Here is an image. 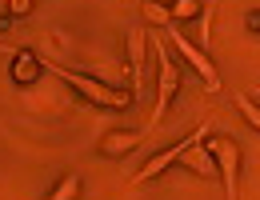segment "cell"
<instances>
[{
    "label": "cell",
    "mask_w": 260,
    "mask_h": 200,
    "mask_svg": "<svg viewBox=\"0 0 260 200\" xmlns=\"http://www.w3.org/2000/svg\"><path fill=\"white\" fill-rule=\"evenodd\" d=\"M124 68H128V92L136 96L140 92V84H144V56H148V32L140 28V24H132L128 28V36H124Z\"/></svg>",
    "instance_id": "6"
},
{
    "label": "cell",
    "mask_w": 260,
    "mask_h": 200,
    "mask_svg": "<svg viewBox=\"0 0 260 200\" xmlns=\"http://www.w3.org/2000/svg\"><path fill=\"white\" fill-rule=\"evenodd\" d=\"M204 136H208V120H204V124H200V128H196L192 136H184V140H176L172 148H164V152H156V156H152L148 164H144L140 172H136V176H132V184H144V180H152V176H160L164 168H172L176 160H180V156H184V152H188V148H196V144H204Z\"/></svg>",
    "instance_id": "5"
},
{
    "label": "cell",
    "mask_w": 260,
    "mask_h": 200,
    "mask_svg": "<svg viewBox=\"0 0 260 200\" xmlns=\"http://www.w3.org/2000/svg\"><path fill=\"white\" fill-rule=\"evenodd\" d=\"M204 148H208V156L216 164V176L224 180V200H240V164H244L240 144L232 136H212Z\"/></svg>",
    "instance_id": "4"
},
{
    "label": "cell",
    "mask_w": 260,
    "mask_h": 200,
    "mask_svg": "<svg viewBox=\"0 0 260 200\" xmlns=\"http://www.w3.org/2000/svg\"><path fill=\"white\" fill-rule=\"evenodd\" d=\"M212 12H216V4L208 0V4H200V52L208 48V32H212Z\"/></svg>",
    "instance_id": "13"
},
{
    "label": "cell",
    "mask_w": 260,
    "mask_h": 200,
    "mask_svg": "<svg viewBox=\"0 0 260 200\" xmlns=\"http://www.w3.org/2000/svg\"><path fill=\"white\" fill-rule=\"evenodd\" d=\"M168 16H172V24H176V20H188V16H200V4H196V0H180V4L168 8Z\"/></svg>",
    "instance_id": "14"
},
{
    "label": "cell",
    "mask_w": 260,
    "mask_h": 200,
    "mask_svg": "<svg viewBox=\"0 0 260 200\" xmlns=\"http://www.w3.org/2000/svg\"><path fill=\"white\" fill-rule=\"evenodd\" d=\"M40 68L44 64H40L36 52H16V60H12V80H16V84H32Z\"/></svg>",
    "instance_id": "9"
},
{
    "label": "cell",
    "mask_w": 260,
    "mask_h": 200,
    "mask_svg": "<svg viewBox=\"0 0 260 200\" xmlns=\"http://www.w3.org/2000/svg\"><path fill=\"white\" fill-rule=\"evenodd\" d=\"M248 28H252V32H260V12H248Z\"/></svg>",
    "instance_id": "16"
},
{
    "label": "cell",
    "mask_w": 260,
    "mask_h": 200,
    "mask_svg": "<svg viewBox=\"0 0 260 200\" xmlns=\"http://www.w3.org/2000/svg\"><path fill=\"white\" fill-rule=\"evenodd\" d=\"M80 188H84L80 176H76V172H64V176L56 180V188H52L44 200H80Z\"/></svg>",
    "instance_id": "10"
},
{
    "label": "cell",
    "mask_w": 260,
    "mask_h": 200,
    "mask_svg": "<svg viewBox=\"0 0 260 200\" xmlns=\"http://www.w3.org/2000/svg\"><path fill=\"white\" fill-rule=\"evenodd\" d=\"M8 12H12V16H28V12H32V0H12Z\"/></svg>",
    "instance_id": "15"
},
{
    "label": "cell",
    "mask_w": 260,
    "mask_h": 200,
    "mask_svg": "<svg viewBox=\"0 0 260 200\" xmlns=\"http://www.w3.org/2000/svg\"><path fill=\"white\" fill-rule=\"evenodd\" d=\"M140 12H144V20H148V24H160V28H168V24H172L168 8H160V4H148V0H144V4H140Z\"/></svg>",
    "instance_id": "12"
},
{
    "label": "cell",
    "mask_w": 260,
    "mask_h": 200,
    "mask_svg": "<svg viewBox=\"0 0 260 200\" xmlns=\"http://www.w3.org/2000/svg\"><path fill=\"white\" fill-rule=\"evenodd\" d=\"M252 100H260V88H256V96H252Z\"/></svg>",
    "instance_id": "17"
},
{
    "label": "cell",
    "mask_w": 260,
    "mask_h": 200,
    "mask_svg": "<svg viewBox=\"0 0 260 200\" xmlns=\"http://www.w3.org/2000/svg\"><path fill=\"white\" fill-rule=\"evenodd\" d=\"M148 52L156 56V104H152V112H148V128H156L164 120V112L172 108V100L180 92V64H176V56H172V48L164 44V36H148Z\"/></svg>",
    "instance_id": "2"
},
{
    "label": "cell",
    "mask_w": 260,
    "mask_h": 200,
    "mask_svg": "<svg viewBox=\"0 0 260 200\" xmlns=\"http://www.w3.org/2000/svg\"><path fill=\"white\" fill-rule=\"evenodd\" d=\"M176 164H184L188 172H196V176H216V164H212V156H208V148L204 144H196V148H188Z\"/></svg>",
    "instance_id": "8"
},
{
    "label": "cell",
    "mask_w": 260,
    "mask_h": 200,
    "mask_svg": "<svg viewBox=\"0 0 260 200\" xmlns=\"http://www.w3.org/2000/svg\"><path fill=\"white\" fill-rule=\"evenodd\" d=\"M136 144H140V132H132V128H112V132L100 136V156H128Z\"/></svg>",
    "instance_id": "7"
},
{
    "label": "cell",
    "mask_w": 260,
    "mask_h": 200,
    "mask_svg": "<svg viewBox=\"0 0 260 200\" xmlns=\"http://www.w3.org/2000/svg\"><path fill=\"white\" fill-rule=\"evenodd\" d=\"M164 44L172 48V56H180V60L200 76L204 92H220V68L212 64V56H208V52H200V44H196V40H188L176 24H168V28H164Z\"/></svg>",
    "instance_id": "3"
},
{
    "label": "cell",
    "mask_w": 260,
    "mask_h": 200,
    "mask_svg": "<svg viewBox=\"0 0 260 200\" xmlns=\"http://www.w3.org/2000/svg\"><path fill=\"white\" fill-rule=\"evenodd\" d=\"M236 108H240V116H244V120L260 132V104H256V100L244 96V92H236Z\"/></svg>",
    "instance_id": "11"
},
{
    "label": "cell",
    "mask_w": 260,
    "mask_h": 200,
    "mask_svg": "<svg viewBox=\"0 0 260 200\" xmlns=\"http://www.w3.org/2000/svg\"><path fill=\"white\" fill-rule=\"evenodd\" d=\"M40 64L48 68V72H56L68 88H76L80 96L88 100V104H96V108L120 112V108H128L132 100H136L128 88H112V84H104V80H96V76H84V72H76V68H64V64H56V60H48V56H40Z\"/></svg>",
    "instance_id": "1"
}]
</instances>
